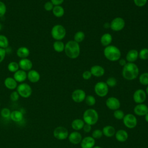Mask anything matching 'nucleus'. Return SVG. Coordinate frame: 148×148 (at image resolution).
I'll return each mask as SVG.
<instances>
[{
    "mask_svg": "<svg viewBox=\"0 0 148 148\" xmlns=\"http://www.w3.org/2000/svg\"><path fill=\"white\" fill-rule=\"evenodd\" d=\"M139 73V69L136 64L134 62H127L123 67L122 76L127 80H133L136 79Z\"/></svg>",
    "mask_w": 148,
    "mask_h": 148,
    "instance_id": "nucleus-1",
    "label": "nucleus"
},
{
    "mask_svg": "<svg viewBox=\"0 0 148 148\" xmlns=\"http://www.w3.org/2000/svg\"><path fill=\"white\" fill-rule=\"evenodd\" d=\"M64 51L66 56L71 59L77 58L80 53V45L75 40H69L65 44Z\"/></svg>",
    "mask_w": 148,
    "mask_h": 148,
    "instance_id": "nucleus-2",
    "label": "nucleus"
},
{
    "mask_svg": "<svg viewBox=\"0 0 148 148\" xmlns=\"http://www.w3.org/2000/svg\"><path fill=\"white\" fill-rule=\"evenodd\" d=\"M103 54L107 60L113 62L118 61L121 56L120 50L117 46L111 45L105 47Z\"/></svg>",
    "mask_w": 148,
    "mask_h": 148,
    "instance_id": "nucleus-3",
    "label": "nucleus"
},
{
    "mask_svg": "<svg viewBox=\"0 0 148 148\" xmlns=\"http://www.w3.org/2000/svg\"><path fill=\"white\" fill-rule=\"evenodd\" d=\"M99 119V115L97 111L92 108L86 109L83 114V120L86 124L91 126L95 124Z\"/></svg>",
    "mask_w": 148,
    "mask_h": 148,
    "instance_id": "nucleus-4",
    "label": "nucleus"
},
{
    "mask_svg": "<svg viewBox=\"0 0 148 148\" xmlns=\"http://www.w3.org/2000/svg\"><path fill=\"white\" fill-rule=\"evenodd\" d=\"M66 29L61 24L54 25L51 30V35L55 40H62L66 36Z\"/></svg>",
    "mask_w": 148,
    "mask_h": 148,
    "instance_id": "nucleus-5",
    "label": "nucleus"
},
{
    "mask_svg": "<svg viewBox=\"0 0 148 148\" xmlns=\"http://www.w3.org/2000/svg\"><path fill=\"white\" fill-rule=\"evenodd\" d=\"M17 91L20 97L24 98H29L32 93V89L31 87L26 83H21L18 84L16 88Z\"/></svg>",
    "mask_w": 148,
    "mask_h": 148,
    "instance_id": "nucleus-6",
    "label": "nucleus"
},
{
    "mask_svg": "<svg viewBox=\"0 0 148 148\" xmlns=\"http://www.w3.org/2000/svg\"><path fill=\"white\" fill-rule=\"evenodd\" d=\"M94 92L99 97L106 96L109 92V87L104 82H98L94 86Z\"/></svg>",
    "mask_w": 148,
    "mask_h": 148,
    "instance_id": "nucleus-7",
    "label": "nucleus"
},
{
    "mask_svg": "<svg viewBox=\"0 0 148 148\" xmlns=\"http://www.w3.org/2000/svg\"><path fill=\"white\" fill-rule=\"evenodd\" d=\"M123 121L125 127L129 129L135 128L138 124L136 117L132 113H127L125 114Z\"/></svg>",
    "mask_w": 148,
    "mask_h": 148,
    "instance_id": "nucleus-8",
    "label": "nucleus"
},
{
    "mask_svg": "<svg viewBox=\"0 0 148 148\" xmlns=\"http://www.w3.org/2000/svg\"><path fill=\"white\" fill-rule=\"evenodd\" d=\"M125 25V20L120 17H117L113 18L110 23V29L115 32L123 30Z\"/></svg>",
    "mask_w": 148,
    "mask_h": 148,
    "instance_id": "nucleus-9",
    "label": "nucleus"
},
{
    "mask_svg": "<svg viewBox=\"0 0 148 148\" xmlns=\"http://www.w3.org/2000/svg\"><path fill=\"white\" fill-rule=\"evenodd\" d=\"M69 132L68 130L62 126H58L54 128L53 131L54 137L60 140H63L68 138Z\"/></svg>",
    "mask_w": 148,
    "mask_h": 148,
    "instance_id": "nucleus-10",
    "label": "nucleus"
},
{
    "mask_svg": "<svg viewBox=\"0 0 148 148\" xmlns=\"http://www.w3.org/2000/svg\"><path fill=\"white\" fill-rule=\"evenodd\" d=\"M106 107L112 110H116L120 108L121 103L119 99L115 97H110L105 101Z\"/></svg>",
    "mask_w": 148,
    "mask_h": 148,
    "instance_id": "nucleus-11",
    "label": "nucleus"
},
{
    "mask_svg": "<svg viewBox=\"0 0 148 148\" xmlns=\"http://www.w3.org/2000/svg\"><path fill=\"white\" fill-rule=\"evenodd\" d=\"M133 100L136 103H143L146 101L147 95L145 90L143 89H137L133 94Z\"/></svg>",
    "mask_w": 148,
    "mask_h": 148,
    "instance_id": "nucleus-12",
    "label": "nucleus"
},
{
    "mask_svg": "<svg viewBox=\"0 0 148 148\" xmlns=\"http://www.w3.org/2000/svg\"><path fill=\"white\" fill-rule=\"evenodd\" d=\"M86 97V92L80 88H77L75 90L71 95L72 99L76 103H81L83 102Z\"/></svg>",
    "mask_w": 148,
    "mask_h": 148,
    "instance_id": "nucleus-13",
    "label": "nucleus"
},
{
    "mask_svg": "<svg viewBox=\"0 0 148 148\" xmlns=\"http://www.w3.org/2000/svg\"><path fill=\"white\" fill-rule=\"evenodd\" d=\"M134 112L136 116H145L148 113V106L144 103L136 104L134 108Z\"/></svg>",
    "mask_w": 148,
    "mask_h": 148,
    "instance_id": "nucleus-14",
    "label": "nucleus"
},
{
    "mask_svg": "<svg viewBox=\"0 0 148 148\" xmlns=\"http://www.w3.org/2000/svg\"><path fill=\"white\" fill-rule=\"evenodd\" d=\"M68 139L71 143L73 145H78L80 143L83 138L82 135L79 131H74L69 134Z\"/></svg>",
    "mask_w": 148,
    "mask_h": 148,
    "instance_id": "nucleus-15",
    "label": "nucleus"
},
{
    "mask_svg": "<svg viewBox=\"0 0 148 148\" xmlns=\"http://www.w3.org/2000/svg\"><path fill=\"white\" fill-rule=\"evenodd\" d=\"M80 144L82 148H92L95 145V139L91 136H87L82 139Z\"/></svg>",
    "mask_w": 148,
    "mask_h": 148,
    "instance_id": "nucleus-16",
    "label": "nucleus"
},
{
    "mask_svg": "<svg viewBox=\"0 0 148 148\" xmlns=\"http://www.w3.org/2000/svg\"><path fill=\"white\" fill-rule=\"evenodd\" d=\"M18 63L20 69H22L25 72L29 71L32 69L33 66L32 62L27 58L20 59Z\"/></svg>",
    "mask_w": 148,
    "mask_h": 148,
    "instance_id": "nucleus-17",
    "label": "nucleus"
},
{
    "mask_svg": "<svg viewBox=\"0 0 148 148\" xmlns=\"http://www.w3.org/2000/svg\"><path fill=\"white\" fill-rule=\"evenodd\" d=\"M90 71L91 73L92 76L97 77H102L105 74V69L102 66L99 65H95L92 66Z\"/></svg>",
    "mask_w": 148,
    "mask_h": 148,
    "instance_id": "nucleus-18",
    "label": "nucleus"
},
{
    "mask_svg": "<svg viewBox=\"0 0 148 148\" xmlns=\"http://www.w3.org/2000/svg\"><path fill=\"white\" fill-rule=\"evenodd\" d=\"M13 77L17 83H21L27 79V73L22 69H18L14 73Z\"/></svg>",
    "mask_w": 148,
    "mask_h": 148,
    "instance_id": "nucleus-19",
    "label": "nucleus"
},
{
    "mask_svg": "<svg viewBox=\"0 0 148 148\" xmlns=\"http://www.w3.org/2000/svg\"><path fill=\"white\" fill-rule=\"evenodd\" d=\"M27 79L31 83H37L40 79V75L37 71L31 69L27 72Z\"/></svg>",
    "mask_w": 148,
    "mask_h": 148,
    "instance_id": "nucleus-20",
    "label": "nucleus"
},
{
    "mask_svg": "<svg viewBox=\"0 0 148 148\" xmlns=\"http://www.w3.org/2000/svg\"><path fill=\"white\" fill-rule=\"evenodd\" d=\"M114 136L117 141L120 142H124L128 138V134L127 131L120 129L116 131Z\"/></svg>",
    "mask_w": 148,
    "mask_h": 148,
    "instance_id": "nucleus-21",
    "label": "nucleus"
},
{
    "mask_svg": "<svg viewBox=\"0 0 148 148\" xmlns=\"http://www.w3.org/2000/svg\"><path fill=\"white\" fill-rule=\"evenodd\" d=\"M138 51L136 49L130 50L125 56V60L127 62H134L138 58Z\"/></svg>",
    "mask_w": 148,
    "mask_h": 148,
    "instance_id": "nucleus-22",
    "label": "nucleus"
},
{
    "mask_svg": "<svg viewBox=\"0 0 148 148\" xmlns=\"http://www.w3.org/2000/svg\"><path fill=\"white\" fill-rule=\"evenodd\" d=\"M4 85L8 89L11 90L16 89L18 86L17 82L13 77H8L5 79Z\"/></svg>",
    "mask_w": 148,
    "mask_h": 148,
    "instance_id": "nucleus-23",
    "label": "nucleus"
},
{
    "mask_svg": "<svg viewBox=\"0 0 148 148\" xmlns=\"http://www.w3.org/2000/svg\"><path fill=\"white\" fill-rule=\"evenodd\" d=\"M102 131L103 133V135L108 138H111L114 136L116 131L115 130V128L113 126L110 125H108L103 127Z\"/></svg>",
    "mask_w": 148,
    "mask_h": 148,
    "instance_id": "nucleus-24",
    "label": "nucleus"
},
{
    "mask_svg": "<svg viewBox=\"0 0 148 148\" xmlns=\"http://www.w3.org/2000/svg\"><path fill=\"white\" fill-rule=\"evenodd\" d=\"M85 123L83 119H75L71 123V127L74 131H79L83 129Z\"/></svg>",
    "mask_w": 148,
    "mask_h": 148,
    "instance_id": "nucleus-25",
    "label": "nucleus"
},
{
    "mask_svg": "<svg viewBox=\"0 0 148 148\" xmlns=\"http://www.w3.org/2000/svg\"><path fill=\"white\" fill-rule=\"evenodd\" d=\"M112 40L113 37L110 34L105 33L101 36L100 42L102 46L106 47L111 44V43L112 42Z\"/></svg>",
    "mask_w": 148,
    "mask_h": 148,
    "instance_id": "nucleus-26",
    "label": "nucleus"
},
{
    "mask_svg": "<svg viewBox=\"0 0 148 148\" xmlns=\"http://www.w3.org/2000/svg\"><path fill=\"white\" fill-rule=\"evenodd\" d=\"M30 51L28 47L25 46H21L17 49L16 51V54L17 56L20 58H27L29 55Z\"/></svg>",
    "mask_w": 148,
    "mask_h": 148,
    "instance_id": "nucleus-27",
    "label": "nucleus"
},
{
    "mask_svg": "<svg viewBox=\"0 0 148 148\" xmlns=\"http://www.w3.org/2000/svg\"><path fill=\"white\" fill-rule=\"evenodd\" d=\"M23 117H24L23 113L21 111L18 110H15L11 112L10 119H11L14 122L18 123V122L21 121L23 119Z\"/></svg>",
    "mask_w": 148,
    "mask_h": 148,
    "instance_id": "nucleus-28",
    "label": "nucleus"
},
{
    "mask_svg": "<svg viewBox=\"0 0 148 148\" xmlns=\"http://www.w3.org/2000/svg\"><path fill=\"white\" fill-rule=\"evenodd\" d=\"M52 12L55 17L60 18L64 16L65 13V10L62 6H61V5H57L54 6V8L52 10Z\"/></svg>",
    "mask_w": 148,
    "mask_h": 148,
    "instance_id": "nucleus-29",
    "label": "nucleus"
},
{
    "mask_svg": "<svg viewBox=\"0 0 148 148\" xmlns=\"http://www.w3.org/2000/svg\"><path fill=\"white\" fill-rule=\"evenodd\" d=\"M53 47L56 52L61 53L64 51L65 44L62 40H55L53 43Z\"/></svg>",
    "mask_w": 148,
    "mask_h": 148,
    "instance_id": "nucleus-30",
    "label": "nucleus"
},
{
    "mask_svg": "<svg viewBox=\"0 0 148 148\" xmlns=\"http://www.w3.org/2000/svg\"><path fill=\"white\" fill-rule=\"evenodd\" d=\"M85 38V34L84 32L82 31H79L76 32L73 36V40L76 42L77 43H79L84 40Z\"/></svg>",
    "mask_w": 148,
    "mask_h": 148,
    "instance_id": "nucleus-31",
    "label": "nucleus"
},
{
    "mask_svg": "<svg viewBox=\"0 0 148 148\" xmlns=\"http://www.w3.org/2000/svg\"><path fill=\"white\" fill-rule=\"evenodd\" d=\"M18 63L16 61H11L8 65V69L9 71L12 73L16 72L19 69Z\"/></svg>",
    "mask_w": 148,
    "mask_h": 148,
    "instance_id": "nucleus-32",
    "label": "nucleus"
},
{
    "mask_svg": "<svg viewBox=\"0 0 148 148\" xmlns=\"http://www.w3.org/2000/svg\"><path fill=\"white\" fill-rule=\"evenodd\" d=\"M139 82L143 86L148 85V72H143L139 76Z\"/></svg>",
    "mask_w": 148,
    "mask_h": 148,
    "instance_id": "nucleus-33",
    "label": "nucleus"
},
{
    "mask_svg": "<svg viewBox=\"0 0 148 148\" xmlns=\"http://www.w3.org/2000/svg\"><path fill=\"white\" fill-rule=\"evenodd\" d=\"M85 103L89 106H94L96 103L95 98L92 95H86L85 99L84 101Z\"/></svg>",
    "mask_w": 148,
    "mask_h": 148,
    "instance_id": "nucleus-34",
    "label": "nucleus"
},
{
    "mask_svg": "<svg viewBox=\"0 0 148 148\" xmlns=\"http://www.w3.org/2000/svg\"><path fill=\"white\" fill-rule=\"evenodd\" d=\"M9 46V40L4 35H0V47L6 49Z\"/></svg>",
    "mask_w": 148,
    "mask_h": 148,
    "instance_id": "nucleus-35",
    "label": "nucleus"
},
{
    "mask_svg": "<svg viewBox=\"0 0 148 148\" xmlns=\"http://www.w3.org/2000/svg\"><path fill=\"white\" fill-rule=\"evenodd\" d=\"M139 58L143 60L148 59V48H143L138 52Z\"/></svg>",
    "mask_w": 148,
    "mask_h": 148,
    "instance_id": "nucleus-36",
    "label": "nucleus"
},
{
    "mask_svg": "<svg viewBox=\"0 0 148 148\" xmlns=\"http://www.w3.org/2000/svg\"><path fill=\"white\" fill-rule=\"evenodd\" d=\"M124 116H125V114L124 112L122 110H120L119 109L116 110H114L113 112V116L117 120H123Z\"/></svg>",
    "mask_w": 148,
    "mask_h": 148,
    "instance_id": "nucleus-37",
    "label": "nucleus"
},
{
    "mask_svg": "<svg viewBox=\"0 0 148 148\" xmlns=\"http://www.w3.org/2000/svg\"><path fill=\"white\" fill-rule=\"evenodd\" d=\"M11 112H12L11 110L9 108H3L1 110V115L3 118L5 119H10Z\"/></svg>",
    "mask_w": 148,
    "mask_h": 148,
    "instance_id": "nucleus-38",
    "label": "nucleus"
},
{
    "mask_svg": "<svg viewBox=\"0 0 148 148\" xmlns=\"http://www.w3.org/2000/svg\"><path fill=\"white\" fill-rule=\"evenodd\" d=\"M106 84L109 87H114L117 85V79L114 77H109L106 81Z\"/></svg>",
    "mask_w": 148,
    "mask_h": 148,
    "instance_id": "nucleus-39",
    "label": "nucleus"
},
{
    "mask_svg": "<svg viewBox=\"0 0 148 148\" xmlns=\"http://www.w3.org/2000/svg\"><path fill=\"white\" fill-rule=\"evenodd\" d=\"M103 135V133L101 130L99 129H95L94 130L91 134V136L94 139H100Z\"/></svg>",
    "mask_w": 148,
    "mask_h": 148,
    "instance_id": "nucleus-40",
    "label": "nucleus"
},
{
    "mask_svg": "<svg viewBox=\"0 0 148 148\" xmlns=\"http://www.w3.org/2000/svg\"><path fill=\"white\" fill-rule=\"evenodd\" d=\"M19 98H20V95L17 91H12L10 95V99L13 102L17 101Z\"/></svg>",
    "mask_w": 148,
    "mask_h": 148,
    "instance_id": "nucleus-41",
    "label": "nucleus"
},
{
    "mask_svg": "<svg viewBox=\"0 0 148 148\" xmlns=\"http://www.w3.org/2000/svg\"><path fill=\"white\" fill-rule=\"evenodd\" d=\"M6 12V6L5 3L0 1V17H3Z\"/></svg>",
    "mask_w": 148,
    "mask_h": 148,
    "instance_id": "nucleus-42",
    "label": "nucleus"
},
{
    "mask_svg": "<svg viewBox=\"0 0 148 148\" xmlns=\"http://www.w3.org/2000/svg\"><path fill=\"white\" fill-rule=\"evenodd\" d=\"M43 7H44V9L45 10L50 12V11H52L53 9L54 8V5L50 1H47V2H45Z\"/></svg>",
    "mask_w": 148,
    "mask_h": 148,
    "instance_id": "nucleus-43",
    "label": "nucleus"
},
{
    "mask_svg": "<svg viewBox=\"0 0 148 148\" xmlns=\"http://www.w3.org/2000/svg\"><path fill=\"white\" fill-rule=\"evenodd\" d=\"M134 4L138 7H143L144 6L147 2V0H133Z\"/></svg>",
    "mask_w": 148,
    "mask_h": 148,
    "instance_id": "nucleus-44",
    "label": "nucleus"
},
{
    "mask_svg": "<svg viewBox=\"0 0 148 148\" xmlns=\"http://www.w3.org/2000/svg\"><path fill=\"white\" fill-rule=\"evenodd\" d=\"M92 76L91 73L90 71H85L82 73V77L84 80H89Z\"/></svg>",
    "mask_w": 148,
    "mask_h": 148,
    "instance_id": "nucleus-45",
    "label": "nucleus"
},
{
    "mask_svg": "<svg viewBox=\"0 0 148 148\" xmlns=\"http://www.w3.org/2000/svg\"><path fill=\"white\" fill-rule=\"evenodd\" d=\"M6 50L0 47V63L2 62L5 58L6 56Z\"/></svg>",
    "mask_w": 148,
    "mask_h": 148,
    "instance_id": "nucleus-46",
    "label": "nucleus"
},
{
    "mask_svg": "<svg viewBox=\"0 0 148 148\" xmlns=\"http://www.w3.org/2000/svg\"><path fill=\"white\" fill-rule=\"evenodd\" d=\"M91 129H92V127H91V125H89L88 124H86L85 123L82 130H83L84 132H85V133H89L91 131Z\"/></svg>",
    "mask_w": 148,
    "mask_h": 148,
    "instance_id": "nucleus-47",
    "label": "nucleus"
},
{
    "mask_svg": "<svg viewBox=\"0 0 148 148\" xmlns=\"http://www.w3.org/2000/svg\"><path fill=\"white\" fill-rule=\"evenodd\" d=\"M64 1V0H50V2L53 4L54 6L61 5Z\"/></svg>",
    "mask_w": 148,
    "mask_h": 148,
    "instance_id": "nucleus-48",
    "label": "nucleus"
},
{
    "mask_svg": "<svg viewBox=\"0 0 148 148\" xmlns=\"http://www.w3.org/2000/svg\"><path fill=\"white\" fill-rule=\"evenodd\" d=\"M119 65H120V66H124L126 64H127V60H125V59H124V58H120L119 60Z\"/></svg>",
    "mask_w": 148,
    "mask_h": 148,
    "instance_id": "nucleus-49",
    "label": "nucleus"
},
{
    "mask_svg": "<svg viewBox=\"0 0 148 148\" xmlns=\"http://www.w3.org/2000/svg\"><path fill=\"white\" fill-rule=\"evenodd\" d=\"M103 27L105 28H110V23H105L103 24Z\"/></svg>",
    "mask_w": 148,
    "mask_h": 148,
    "instance_id": "nucleus-50",
    "label": "nucleus"
},
{
    "mask_svg": "<svg viewBox=\"0 0 148 148\" xmlns=\"http://www.w3.org/2000/svg\"><path fill=\"white\" fill-rule=\"evenodd\" d=\"M145 120L147 123H148V113L145 116Z\"/></svg>",
    "mask_w": 148,
    "mask_h": 148,
    "instance_id": "nucleus-51",
    "label": "nucleus"
},
{
    "mask_svg": "<svg viewBox=\"0 0 148 148\" xmlns=\"http://www.w3.org/2000/svg\"><path fill=\"white\" fill-rule=\"evenodd\" d=\"M145 92H146V95H148V85L146 86Z\"/></svg>",
    "mask_w": 148,
    "mask_h": 148,
    "instance_id": "nucleus-52",
    "label": "nucleus"
},
{
    "mask_svg": "<svg viewBox=\"0 0 148 148\" xmlns=\"http://www.w3.org/2000/svg\"><path fill=\"white\" fill-rule=\"evenodd\" d=\"M92 148H102V147H101V146H94Z\"/></svg>",
    "mask_w": 148,
    "mask_h": 148,
    "instance_id": "nucleus-53",
    "label": "nucleus"
},
{
    "mask_svg": "<svg viewBox=\"0 0 148 148\" xmlns=\"http://www.w3.org/2000/svg\"><path fill=\"white\" fill-rule=\"evenodd\" d=\"M2 25L1 23H0V31L2 29Z\"/></svg>",
    "mask_w": 148,
    "mask_h": 148,
    "instance_id": "nucleus-54",
    "label": "nucleus"
},
{
    "mask_svg": "<svg viewBox=\"0 0 148 148\" xmlns=\"http://www.w3.org/2000/svg\"><path fill=\"white\" fill-rule=\"evenodd\" d=\"M0 106H1V102H0Z\"/></svg>",
    "mask_w": 148,
    "mask_h": 148,
    "instance_id": "nucleus-55",
    "label": "nucleus"
}]
</instances>
